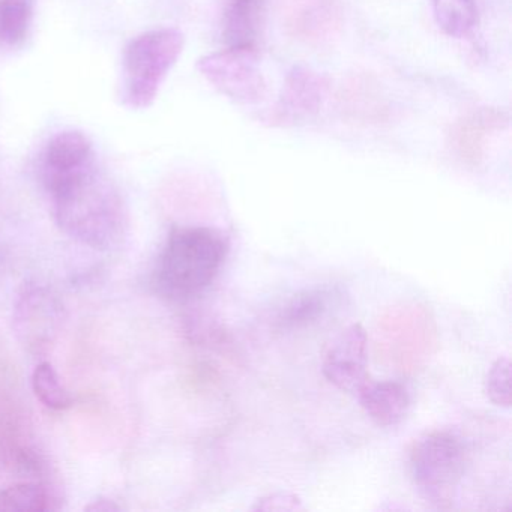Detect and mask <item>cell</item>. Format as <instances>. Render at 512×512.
<instances>
[{
  "label": "cell",
  "mask_w": 512,
  "mask_h": 512,
  "mask_svg": "<svg viewBox=\"0 0 512 512\" xmlns=\"http://www.w3.org/2000/svg\"><path fill=\"white\" fill-rule=\"evenodd\" d=\"M367 362V332L353 323L326 343L322 373L335 388L356 395L368 380Z\"/></svg>",
  "instance_id": "obj_6"
},
{
  "label": "cell",
  "mask_w": 512,
  "mask_h": 512,
  "mask_svg": "<svg viewBox=\"0 0 512 512\" xmlns=\"http://www.w3.org/2000/svg\"><path fill=\"white\" fill-rule=\"evenodd\" d=\"M331 301L332 292L325 287L296 293L278 310L275 325L284 331L313 325L328 313Z\"/></svg>",
  "instance_id": "obj_12"
},
{
  "label": "cell",
  "mask_w": 512,
  "mask_h": 512,
  "mask_svg": "<svg viewBox=\"0 0 512 512\" xmlns=\"http://www.w3.org/2000/svg\"><path fill=\"white\" fill-rule=\"evenodd\" d=\"M62 320V305L47 287L38 283L23 286L14 310V328L29 349L52 343Z\"/></svg>",
  "instance_id": "obj_8"
},
{
  "label": "cell",
  "mask_w": 512,
  "mask_h": 512,
  "mask_svg": "<svg viewBox=\"0 0 512 512\" xmlns=\"http://www.w3.org/2000/svg\"><path fill=\"white\" fill-rule=\"evenodd\" d=\"M35 0H0V47L25 43L34 20Z\"/></svg>",
  "instance_id": "obj_14"
},
{
  "label": "cell",
  "mask_w": 512,
  "mask_h": 512,
  "mask_svg": "<svg viewBox=\"0 0 512 512\" xmlns=\"http://www.w3.org/2000/svg\"><path fill=\"white\" fill-rule=\"evenodd\" d=\"M466 449L457 434L434 430L413 443L409 467L419 494L439 509L451 508L464 475Z\"/></svg>",
  "instance_id": "obj_4"
},
{
  "label": "cell",
  "mask_w": 512,
  "mask_h": 512,
  "mask_svg": "<svg viewBox=\"0 0 512 512\" xmlns=\"http://www.w3.org/2000/svg\"><path fill=\"white\" fill-rule=\"evenodd\" d=\"M488 400L496 406H511V361L506 356L496 359L484 380Z\"/></svg>",
  "instance_id": "obj_17"
},
{
  "label": "cell",
  "mask_w": 512,
  "mask_h": 512,
  "mask_svg": "<svg viewBox=\"0 0 512 512\" xmlns=\"http://www.w3.org/2000/svg\"><path fill=\"white\" fill-rule=\"evenodd\" d=\"M32 386L38 400L53 410L70 409L73 398L62 385L59 374L50 362H41L32 374Z\"/></svg>",
  "instance_id": "obj_16"
},
{
  "label": "cell",
  "mask_w": 512,
  "mask_h": 512,
  "mask_svg": "<svg viewBox=\"0 0 512 512\" xmlns=\"http://www.w3.org/2000/svg\"><path fill=\"white\" fill-rule=\"evenodd\" d=\"M46 487L35 482H22L0 491V511L43 512L52 508Z\"/></svg>",
  "instance_id": "obj_15"
},
{
  "label": "cell",
  "mask_w": 512,
  "mask_h": 512,
  "mask_svg": "<svg viewBox=\"0 0 512 512\" xmlns=\"http://www.w3.org/2000/svg\"><path fill=\"white\" fill-rule=\"evenodd\" d=\"M302 500L296 494L287 491H277L256 500L251 511H304Z\"/></svg>",
  "instance_id": "obj_18"
},
{
  "label": "cell",
  "mask_w": 512,
  "mask_h": 512,
  "mask_svg": "<svg viewBox=\"0 0 512 512\" xmlns=\"http://www.w3.org/2000/svg\"><path fill=\"white\" fill-rule=\"evenodd\" d=\"M328 80L322 74L298 65L287 74L280 97L268 115L274 127L305 124L319 113L328 92Z\"/></svg>",
  "instance_id": "obj_7"
},
{
  "label": "cell",
  "mask_w": 512,
  "mask_h": 512,
  "mask_svg": "<svg viewBox=\"0 0 512 512\" xmlns=\"http://www.w3.org/2000/svg\"><path fill=\"white\" fill-rule=\"evenodd\" d=\"M434 20L443 34L451 38L469 37L478 25V10L473 0H431Z\"/></svg>",
  "instance_id": "obj_13"
},
{
  "label": "cell",
  "mask_w": 512,
  "mask_h": 512,
  "mask_svg": "<svg viewBox=\"0 0 512 512\" xmlns=\"http://www.w3.org/2000/svg\"><path fill=\"white\" fill-rule=\"evenodd\" d=\"M359 404L371 421L379 427H394L400 424L410 409V394L406 386L394 380L367 382L356 392Z\"/></svg>",
  "instance_id": "obj_10"
},
{
  "label": "cell",
  "mask_w": 512,
  "mask_h": 512,
  "mask_svg": "<svg viewBox=\"0 0 512 512\" xmlns=\"http://www.w3.org/2000/svg\"><path fill=\"white\" fill-rule=\"evenodd\" d=\"M95 161L94 146L86 134L74 130L62 131L53 136L44 149L41 163L44 185L47 187L67 178Z\"/></svg>",
  "instance_id": "obj_9"
},
{
  "label": "cell",
  "mask_w": 512,
  "mask_h": 512,
  "mask_svg": "<svg viewBox=\"0 0 512 512\" xmlns=\"http://www.w3.org/2000/svg\"><path fill=\"white\" fill-rule=\"evenodd\" d=\"M229 247L226 236L212 227H172L155 271L158 290L178 301L200 295L220 274Z\"/></svg>",
  "instance_id": "obj_2"
},
{
  "label": "cell",
  "mask_w": 512,
  "mask_h": 512,
  "mask_svg": "<svg viewBox=\"0 0 512 512\" xmlns=\"http://www.w3.org/2000/svg\"><path fill=\"white\" fill-rule=\"evenodd\" d=\"M184 46V34L176 28L154 29L128 43L122 56L121 98L125 106L143 110L155 103Z\"/></svg>",
  "instance_id": "obj_3"
},
{
  "label": "cell",
  "mask_w": 512,
  "mask_h": 512,
  "mask_svg": "<svg viewBox=\"0 0 512 512\" xmlns=\"http://www.w3.org/2000/svg\"><path fill=\"white\" fill-rule=\"evenodd\" d=\"M61 229L89 247L107 250L121 241L125 209L112 182L97 161L47 188Z\"/></svg>",
  "instance_id": "obj_1"
},
{
  "label": "cell",
  "mask_w": 512,
  "mask_h": 512,
  "mask_svg": "<svg viewBox=\"0 0 512 512\" xmlns=\"http://www.w3.org/2000/svg\"><path fill=\"white\" fill-rule=\"evenodd\" d=\"M262 16L263 0H226L223 37L227 47H256Z\"/></svg>",
  "instance_id": "obj_11"
},
{
  "label": "cell",
  "mask_w": 512,
  "mask_h": 512,
  "mask_svg": "<svg viewBox=\"0 0 512 512\" xmlns=\"http://www.w3.org/2000/svg\"><path fill=\"white\" fill-rule=\"evenodd\" d=\"M197 70L235 103L253 106L268 97V83L256 47H227L203 56L197 62Z\"/></svg>",
  "instance_id": "obj_5"
},
{
  "label": "cell",
  "mask_w": 512,
  "mask_h": 512,
  "mask_svg": "<svg viewBox=\"0 0 512 512\" xmlns=\"http://www.w3.org/2000/svg\"><path fill=\"white\" fill-rule=\"evenodd\" d=\"M119 506L116 505L113 500L106 499V497H100V499L92 500V503H89L86 506L85 511L89 512H113L119 511Z\"/></svg>",
  "instance_id": "obj_19"
}]
</instances>
